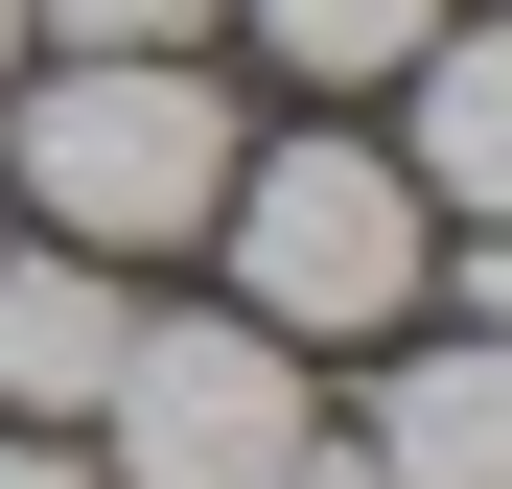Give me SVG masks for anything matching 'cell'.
<instances>
[{"label": "cell", "mask_w": 512, "mask_h": 489, "mask_svg": "<svg viewBox=\"0 0 512 489\" xmlns=\"http://www.w3.org/2000/svg\"><path fill=\"white\" fill-rule=\"evenodd\" d=\"M24 47H210V0H24Z\"/></svg>", "instance_id": "8"}, {"label": "cell", "mask_w": 512, "mask_h": 489, "mask_svg": "<svg viewBox=\"0 0 512 489\" xmlns=\"http://www.w3.org/2000/svg\"><path fill=\"white\" fill-rule=\"evenodd\" d=\"M256 47L303 70V94H373V70H419V24H443V0H233Z\"/></svg>", "instance_id": "7"}, {"label": "cell", "mask_w": 512, "mask_h": 489, "mask_svg": "<svg viewBox=\"0 0 512 489\" xmlns=\"http://www.w3.org/2000/svg\"><path fill=\"white\" fill-rule=\"evenodd\" d=\"M0 70H24V0H0Z\"/></svg>", "instance_id": "12"}, {"label": "cell", "mask_w": 512, "mask_h": 489, "mask_svg": "<svg viewBox=\"0 0 512 489\" xmlns=\"http://www.w3.org/2000/svg\"><path fill=\"white\" fill-rule=\"evenodd\" d=\"M117 326H140V280L117 257H70V233H24V257H0V420H94V373H117Z\"/></svg>", "instance_id": "4"}, {"label": "cell", "mask_w": 512, "mask_h": 489, "mask_svg": "<svg viewBox=\"0 0 512 489\" xmlns=\"http://www.w3.org/2000/svg\"><path fill=\"white\" fill-rule=\"evenodd\" d=\"M210 257H233V326H280V350H373V326H419V280H443V210H419L373 140H280V163L233 140Z\"/></svg>", "instance_id": "1"}, {"label": "cell", "mask_w": 512, "mask_h": 489, "mask_svg": "<svg viewBox=\"0 0 512 489\" xmlns=\"http://www.w3.org/2000/svg\"><path fill=\"white\" fill-rule=\"evenodd\" d=\"M70 443H94V489H256V466L303 443V350H280V326H233V303H187V326L140 303Z\"/></svg>", "instance_id": "3"}, {"label": "cell", "mask_w": 512, "mask_h": 489, "mask_svg": "<svg viewBox=\"0 0 512 489\" xmlns=\"http://www.w3.org/2000/svg\"><path fill=\"white\" fill-rule=\"evenodd\" d=\"M373 466H396V489H512V350H489V326L396 350V396H373Z\"/></svg>", "instance_id": "6"}, {"label": "cell", "mask_w": 512, "mask_h": 489, "mask_svg": "<svg viewBox=\"0 0 512 489\" xmlns=\"http://www.w3.org/2000/svg\"><path fill=\"white\" fill-rule=\"evenodd\" d=\"M256 489H396V466H373V443H326V420H303V443H280V466H256Z\"/></svg>", "instance_id": "9"}, {"label": "cell", "mask_w": 512, "mask_h": 489, "mask_svg": "<svg viewBox=\"0 0 512 489\" xmlns=\"http://www.w3.org/2000/svg\"><path fill=\"white\" fill-rule=\"evenodd\" d=\"M396 94H419V140H396V187H419V210H466V233H512V24H466V0H443Z\"/></svg>", "instance_id": "5"}, {"label": "cell", "mask_w": 512, "mask_h": 489, "mask_svg": "<svg viewBox=\"0 0 512 489\" xmlns=\"http://www.w3.org/2000/svg\"><path fill=\"white\" fill-rule=\"evenodd\" d=\"M0 489H94V443H47V420H0Z\"/></svg>", "instance_id": "10"}, {"label": "cell", "mask_w": 512, "mask_h": 489, "mask_svg": "<svg viewBox=\"0 0 512 489\" xmlns=\"http://www.w3.org/2000/svg\"><path fill=\"white\" fill-rule=\"evenodd\" d=\"M466 326H489V350H512V233H489V257H466Z\"/></svg>", "instance_id": "11"}, {"label": "cell", "mask_w": 512, "mask_h": 489, "mask_svg": "<svg viewBox=\"0 0 512 489\" xmlns=\"http://www.w3.org/2000/svg\"><path fill=\"white\" fill-rule=\"evenodd\" d=\"M0 163H24V210L70 233V257H187L210 187H233V94H210L187 47H70Z\"/></svg>", "instance_id": "2"}]
</instances>
